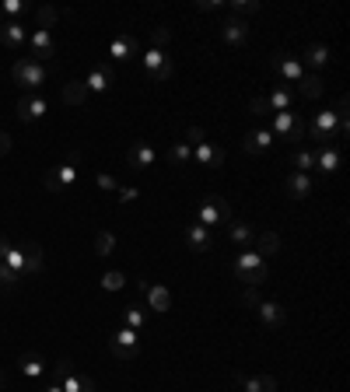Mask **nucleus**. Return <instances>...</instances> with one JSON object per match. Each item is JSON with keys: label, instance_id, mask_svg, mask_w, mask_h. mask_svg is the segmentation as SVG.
Returning a JSON list of instances; mask_svg holds the SVG:
<instances>
[{"label": "nucleus", "instance_id": "f257e3e1", "mask_svg": "<svg viewBox=\"0 0 350 392\" xmlns=\"http://www.w3.org/2000/svg\"><path fill=\"white\" fill-rule=\"evenodd\" d=\"M231 270H235L238 280H245V287H260V284L270 280V266H266V260L256 249H242L235 256V263H231Z\"/></svg>", "mask_w": 350, "mask_h": 392}, {"label": "nucleus", "instance_id": "f03ea898", "mask_svg": "<svg viewBox=\"0 0 350 392\" xmlns=\"http://www.w3.org/2000/svg\"><path fill=\"white\" fill-rule=\"evenodd\" d=\"M11 78H14V85L25 88V91H39L49 81V67L39 63V60H32V56H21V60H14Z\"/></svg>", "mask_w": 350, "mask_h": 392}, {"label": "nucleus", "instance_id": "7ed1b4c3", "mask_svg": "<svg viewBox=\"0 0 350 392\" xmlns=\"http://www.w3.org/2000/svg\"><path fill=\"white\" fill-rule=\"evenodd\" d=\"M109 354H112L116 361H133V357L140 354V340H137V329H130V326L116 329V333L109 337Z\"/></svg>", "mask_w": 350, "mask_h": 392}, {"label": "nucleus", "instance_id": "20e7f679", "mask_svg": "<svg viewBox=\"0 0 350 392\" xmlns=\"http://www.w3.org/2000/svg\"><path fill=\"white\" fill-rule=\"evenodd\" d=\"M140 60H144V70H147V78H151V81H158V85H161V81H169V78L175 74L172 56H169L165 49H147Z\"/></svg>", "mask_w": 350, "mask_h": 392}, {"label": "nucleus", "instance_id": "39448f33", "mask_svg": "<svg viewBox=\"0 0 350 392\" xmlns=\"http://www.w3.org/2000/svg\"><path fill=\"white\" fill-rule=\"evenodd\" d=\"M228 221H231L228 200H224V196H203V203H200V221H196V224L214 228V224H228Z\"/></svg>", "mask_w": 350, "mask_h": 392}, {"label": "nucleus", "instance_id": "423d86ee", "mask_svg": "<svg viewBox=\"0 0 350 392\" xmlns=\"http://www.w3.org/2000/svg\"><path fill=\"white\" fill-rule=\"evenodd\" d=\"M53 368H56V382L63 386V392H95V382L85 378V375H78V371L70 368V361H67V357H60Z\"/></svg>", "mask_w": 350, "mask_h": 392}, {"label": "nucleus", "instance_id": "0eeeda50", "mask_svg": "<svg viewBox=\"0 0 350 392\" xmlns=\"http://www.w3.org/2000/svg\"><path fill=\"white\" fill-rule=\"evenodd\" d=\"M74 182H78V165H70V161H63V165H56L53 172L43 175V186L49 193H67Z\"/></svg>", "mask_w": 350, "mask_h": 392}, {"label": "nucleus", "instance_id": "6e6552de", "mask_svg": "<svg viewBox=\"0 0 350 392\" xmlns=\"http://www.w3.org/2000/svg\"><path fill=\"white\" fill-rule=\"evenodd\" d=\"M133 284H137V291L147 298V305L154 308V312H169V308H172V295H169V287L151 284V280H133Z\"/></svg>", "mask_w": 350, "mask_h": 392}, {"label": "nucleus", "instance_id": "1a4fd4ad", "mask_svg": "<svg viewBox=\"0 0 350 392\" xmlns=\"http://www.w3.org/2000/svg\"><path fill=\"white\" fill-rule=\"evenodd\" d=\"M46 112H49V105H46L43 95H21V98H18V116H21V123H39Z\"/></svg>", "mask_w": 350, "mask_h": 392}, {"label": "nucleus", "instance_id": "9d476101", "mask_svg": "<svg viewBox=\"0 0 350 392\" xmlns=\"http://www.w3.org/2000/svg\"><path fill=\"white\" fill-rule=\"evenodd\" d=\"M270 67H273V70H277L287 85H298V81H302V74H305V67H302L295 56H287V53H277V56L270 60Z\"/></svg>", "mask_w": 350, "mask_h": 392}, {"label": "nucleus", "instance_id": "9b49d317", "mask_svg": "<svg viewBox=\"0 0 350 392\" xmlns=\"http://www.w3.org/2000/svg\"><path fill=\"white\" fill-rule=\"evenodd\" d=\"M127 165L130 169H154L158 165V151L147 140H137L130 151H127Z\"/></svg>", "mask_w": 350, "mask_h": 392}, {"label": "nucleus", "instance_id": "f8f14e48", "mask_svg": "<svg viewBox=\"0 0 350 392\" xmlns=\"http://www.w3.org/2000/svg\"><path fill=\"white\" fill-rule=\"evenodd\" d=\"M273 147V133L266 130V127H260V130H249L245 137H242V151L249 154V158H260L262 151H270Z\"/></svg>", "mask_w": 350, "mask_h": 392}, {"label": "nucleus", "instance_id": "ddd939ff", "mask_svg": "<svg viewBox=\"0 0 350 392\" xmlns=\"http://www.w3.org/2000/svg\"><path fill=\"white\" fill-rule=\"evenodd\" d=\"M221 39L228 46H245V39H249V21H242V18H224L221 21Z\"/></svg>", "mask_w": 350, "mask_h": 392}, {"label": "nucleus", "instance_id": "4468645a", "mask_svg": "<svg viewBox=\"0 0 350 392\" xmlns=\"http://www.w3.org/2000/svg\"><path fill=\"white\" fill-rule=\"evenodd\" d=\"M18 368H21V375H25L28 382H39L46 371H49V364L43 361V354H36V350H25V354L18 357Z\"/></svg>", "mask_w": 350, "mask_h": 392}, {"label": "nucleus", "instance_id": "2eb2a0df", "mask_svg": "<svg viewBox=\"0 0 350 392\" xmlns=\"http://www.w3.org/2000/svg\"><path fill=\"white\" fill-rule=\"evenodd\" d=\"M28 46H32V60H39V63L53 60V53H56L53 36H49V32H43V28H36V32L28 36Z\"/></svg>", "mask_w": 350, "mask_h": 392}, {"label": "nucleus", "instance_id": "dca6fc26", "mask_svg": "<svg viewBox=\"0 0 350 392\" xmlns=\"http://www.w3.org/2000/svg\"><path fill=\"white\" fill-rule=\"evenodd\" d=\"M273 137H295L302 140V127H298V116L295 112H273V127H270Z\"/></svg>", "mask_w": 350, "mask_h": 392}, {"label": "nucleus", "instance_id": "f3484780", "mask_svg": "<svg viewBox=\"0 0 350 392\" xmlns=\"http://www.w3.org/2000/svg\"><path fill=\"white\" fill-rule=\"evenodd\" d=\"M21 249V256H25V277H36V273H43V263H46V253L39 242H25V245H18Z\"/></svg>", "mask_w": 350, "mask_h": 392}, {"label": "nucleus", "instance_id": "a211bd4d", "mask_svg": "<svg viewBox=\"0 0 350 392\" xmlns=\"http://www.w3.org/2000/svg\"><path fill=\"white\" fill-rule=\"evenodd\" d=\"M109 56L112 60H130V56H140V43H137V36H116L112 43H109Z\"/></svg>", "mask_w": 350, "mask_h": 392}, {"label": "nucleus", "instance_id": "6ab92c4d", "mask_svg": "<svg viewBox=\"0 0 350 392\" xmlns=\"http://www.w3.org/2000/svg\"><path fill=\"white\" fill-rule=\"evenodd\" d=\"M186 242H189V249H196V253H211V249H214V235H211V228H203V224H189V228H186Z\"/></svg>", "mask_w": 350, "mask_h": 392}, {"label": "nucleus", "instance_id": "aec40b11", "mask_svg": "<svg viewBox=\"0 0 350 392\" xmlns=\"http://www.w3.org/2000/svg\"><path fill=\"white\" fill-rule=\"evenodd\" d=\"M25 43H28V36H25L21 21H4L0 25V46L4 49H21Z\"/></svg>", "mask_w": 350, "mask_h": 392}, {"label": "nucleus", "instance_id": "412c9836", "mask_svg": "<svg viewBox=\"0 0 350 392\" xmlns=\"http://www.w3.org/2000/svg\"><path fill=\"white\" fill-rule=\"evenodd\" d=\"M112 81H116L112 67H105V63H102V67H95V70L85 78V88H88V95H91V91H109Z\"/></svg>", "mask_w": 350, "mask_h": 392}, {"label": "nucleus", "instance_id": "4be33fe9", "mask_svg": "<svg viewBox=\"0 0 350 392\" xmlns=\"http://www.w3.org/2000/svg\"><path fill=\"white\" fill-rule=\"evenodd\" d=\"M315 169L336 172V169H340V147H336V144H322V147L315 151Z\"/></svg>", "mask_w": 350, "mask_h": 392}, {"label": "nucleus", "instance_id": "5701e85b", "mask_svg": "<svg viewBox=\"0 0 350 392\" xmlns=\"http://www.w3.org/2000/svg\"><path fill=\"white\" fill-rule=\"evenodd\" d=\"M256 312H260V319L270 326V329H277V326H284V322H287V312H284L280 302H260Z\"/></svg>", "mask_w": 350, "mask_h": 392}, {"label": "nucleus", "instance_id": "b1692460", "mask_svg": "<svg viewBox=\"0 0 350 392\" xmlns=\"http://www.w3.org/2000/svg\"><path fill=\"white\" fill-rule=\"evenodd\" d=\"M295 102H298V95H295L291 88H277V91H270V95H266V105H270V112H287Z\"/></svg>", "mask_w": 350, "mask_h": 392}, {"label": "nucleus", "instance_id": "393cba45", "mask_svg": "<svg viewBox=\"0 0 350 392\" xmlns=\"http://www.w3.org/2000/svg\"><path fill=\"white\" fill-rule=\"evenodd\" d=\"M193 161H200V165H211V169H221V165H224V151L203 140V144H196V154H193Z\"/></svg>", "mask_w": 350, "mask_h": 392}, {"label": "nucleus", "instance_id": "a878e982", "mask_svg": "<svg viewBox=\"0 0 350 392\" xmlns=\"http://www.w3.org/2000/svg\"><path fill=\"white\" fill-rule=\"evenodd\" d=\"M284 186H287V196H295V200H305L308 193H312V175H308V172H291Z\"/></svg>", "mask_w": 350, "mask_h": 392}, {"label": "nucleus", "instance_id": "bb28decb", "mask_svg": "<svg viewBox=\"0 0 350 392\" xmlns=\"http://www.w3.org/2000/svg\"><path fill=\"white\" fill-rule=\"evenodd\" d=\"M298 63H302V67H315V70H319V67H326V63H329V46H322V43L308 46L305 56H302Z\"/></svg>", "mask_w": 350, "mask_h": 392}, {"label": "nucleus", "instance_id": "cd10ccee", "mask_svg": "<svg viewBox=\"0 0 350 392\" xmlns=\"http://www.w3.org/2000/svg\"><path fill=\"white\" fill-rule=\"evenodd\" d=\"M224 228H228L231 242H238V245H249V242H256V231H253V224H245V221H228Z\"/></svg>", "mask_w": 350, "mask_h": 392}, {"label": "nucleus", "instance_id": "c85d7f7f", "mask_svg": "<svg viewBox=\"0 0 350 392\" xmlns=\"http://www.w3.org/2000/svg\"><path fill=\"white\" fill-rule=\"evenodd\" d=\"M60 98H63L67 105H85V102H88L85 81H67V85H63V91H60Z\"/></svg>", "mask_w": 350, "mask_h": 392}, {"label": "nucleus", "instance_id": "c756f323", "mask_svg": "<svg viewBox=\"0 0 350 392\" xmlns=\"http://www.w3.org/2000/svg\"><path fill=\"white\" fill-rule=\"evenodd\" d=\"M256 253H260L262 260H266V256H277V253H280V235H277V231L256 235Z\"/></svg>", "mask_w": 350, "mask_h": 392}, {"label": "nucleus", "instance_id": "7c9ffc66", "mask_svg": "<svg viewBox=\"0 0 350 392\" xmlns=\"http://www.w3.org/2000/svg\"><path fill=\"white\" fill-rule=\"evenodd\" d=\"M295 95H298V98H319V95H322V78H319V74H302Z\"/></svg>", "mask_w": 350, "mask_h": 392}, {"label": "nucleus", "instance_id": "2f4dec72", "mask_svg": "<svg viewBox=\"0 0 350 392\" xmlns=\"http://www.w3.org/2000/svg\"><path fill=\"white\" fill-rule=\"evenodd\" d=\"M245 392H277V382H273V375H256V378H242V375H235Z\"/></svg>", "mask_w": 350, "mask_h": 392}, {"label": "nucleus", "instance_id": "473e14b6", "mask_svg": "<svg viewBox=\"0 0 350 392\" xmlns=\"http://www.w3.org/2000/svg\"><path fill=\"white\" fill-rule=\"evenodd\" d=\"M123 322H127L130 329H144V326H147V315H144L140 305H127L123 308Z\"/></svg>", "mask_w": 350, "mask_h": 392}, {"label": "nucleus", "instance_id": "72a5a7b5", "mask_svg": "<svg viewBox=\"0 0 350 392\" xmlns=\"http://www.w3.org/2000/svg\"><path fill=\"white\" fill-rule=\"evenodd\" d=\"M0 263H4V266H11L18 277H25V256H21V249H18V245H11V249L4 253V260H0Z\"/></svg>", "mask_w": 350, "mask_h": 392}, {"label": "nucleus", "instance_id": "f704fd0d", "mask_svg": "<svg viewBox=\"0 0 350 392\" xmlns=\"http://www.w3.org/2000/svg\"><path fill=\"white\" fill-rule=\"evenodd\" d=\"M112 249H116V235L112 231H98L95 235V253L98 256H112Z\"/></svg>", "mask_w": 350, "mask_h": 392}, {"label": "nucleus", "instance_id": "c9c22d12", "mask_svg": "<svg viewBox=\"0 0 350 392\" xmlns=\"http://www.w3.org/2000/svg\"><path fill=\"white\" fill-rule=\"evenodd\" d=\"M102 291H123L127 287V277L120 273V270H109V273H102Z\"/></svg>", "mask_w": 350, "mask_h": 392}, {"label": "nucleus", "instance_id": "e433bc0d", "mask_svg": "<svg viewBox=\"0 0 350 392\" xmlns=\"http://www.w3.org/2000/svg\"><path fill=\"white\" fill-rule=\"evenodd\" d=\"M18 284H21V277H18L11 266H4V263H0V291H4V295H11Z\"/></svg>", "mask_w": 350, "mask_h": 392}, {"label": "nucleus", "instance_id": "4c0bfd02", "mask_svg": "<svg viewBox=\"0 0 350 392\" xmlns=\"http://www.w3.org/2000/svg\"><path fill=\"white\" fill-rule=\"evenodd\" d=\"M169 161H172V165H189V161H193L189 144H172V147H169Z\"/></svg>", "mask_w": 350, "mask_h": 392}, {"label": "nucleus", "instance_id": "58836bf2", "mask_svg": "<svg viewBox=\"0 0 350 392\" xmlns=\"http://www.w3.org/2000/svg\"><path fill=\"white\" fill-rule=\"evenodd\" d=\"M291 161H295V172H308V169H315V151H305V147H302V151H295Z\"/></svg>", "mask_w": 350, "mask_h": 392}, {"label": "nucleus", "instance_id": "ea45409f", "mask_svg": "<svg viewBox=\"0 0 350 392\" xmlns=\"http://www.w3.org/2000/svg\"><path fill=\"white\" fill-rule=\"evenodd\" d=\"M231 11H235V18H242V21H245L249 14H256V11H260V0H235V4H231Z\"/></svg>", "mask_w": 350, "mask_h": 392}, {"label": "nucleus", "instance_id": "a19ab883", "mask_svg": "<svg viewBox=\"0 0 350 392\" xmlns=\"http://www.w3.org/2000/svg\"><path fill=\"white\" fill-rule=\"evenodd\" d=\"M36 18H39V28H43V32H49V28L56 25L60 11H56V7H39V11H36Z\"/></svg>", "mask_w": 350, "mask_h": 392}, {"label": "nucleus", "instance_id": "79ce46f5", "mask_svg": "<svg viewBox=\"0 0 350 392\" xmlns=\"http://www.w3.org/2000/svg\"><path fill=\"white\" fill-rule=\"evenodd\" d=\"M0 11H4L7 18H21V14L28 11V4H25V0H4V4H0Z\"/></svg>", "mask_w": 350, "mask_h": 392}, {"label": "nucleus", "instance_id": "37998d69", "mask_svg": "<svg viewBox=\"0 0 350 392\" xmlns=\"http://www.w3.org/2000/svg\"><path fill=\"white\" fill-rule=\"evenodd\" d=\"M169 39H172V32H169V28H165V25H161V28H154V32H151V49H161V46H169Z\"/></svg>", "mask_w": 350, "mask_h": 392}, {"label": "nucleus", "instance_id": "c03bdc74", "mask_svg": "<svg viewBox=\"0 0 350 392\" xmlns=\"http://www.w3.org/2000/svg\"><path fill=\"white\" fill-rule=\"evenodd\" d=\"M260 291H256V287H245V291H242V305L245 308H260Z\"/></svg>", "mask_w": 350, "mask_h": 392}, {"label": "nucleus", "instance_id": "a18cd8bd", "mask_svg": "<svg viewBox=\"0 0 350 392\" xmlns=\"http://www.w3.org/2000/svg\"><path fill=\"white\" fill-rule=\"evenodd\" d=\"M95 182H98V189H105V193H116V189H120V182H116V175H98V179H95Z\"/></svg>", "mask_w": 350, "mask_h": 392}, {"label": "nucleus", "instance_id": "49530a36", "mask_svg": "<svg viewBox=\"0 0 350 392\" xmlns=\"http://www.w3.org/2000/svg\"><path fill=\"white\" fill-rule=\"evenodd\" d=\"M249 112H253V116H270V105H266V98H253V102H249Z\"/></svg>", "mask_w": 350, "mask_h": 392}, {"label": "nucleus", "instance_id": "de8ad7c7", "mask_svg": "<svg viewBox=\"0 0 350 392\" xmlns=\"http://www.w3.org/2000/svg\"><path fill=\"white\" fill-rule=\"evenodd\" d=\"M116 193H120V203H133V200L140 196V193H137V186H120Z\"/></svg>", "mask_w": 350, "mask_h": 392}, {"label": "nucleus", "instance_id": "09e8293b", "mask_svg": "<svg viewBox=\"0 0 350 392\" xmlns=\"http://www.w3.org/2000/svg\"><path fill=\"white\" fill-rule=\"evenodd\" d=\"M186 140H189V144H203V130H200V127H189V130H186Z\"/></svg>", "mask_w": 350, "mask_h": 392}, {"label": "nucleus", "instance_id": "8fccbe9b", "mask_svg": "<svg viewBox=\"0 0 350 392\" xmlns=\"http://www.w3.org/2000/svg\"><path fill=\"white\" fill-rule=\"evenodd\" d=\"M4 154H11V137L0 130V158H4Z\"/></svg>", "mask_w": 350, "mask_h": 392}, {"label": "nucleus", "instance_id": "3c124183", "mask_svg": "<svg viewBox=\"0 0 350 392\" xmlns=\"http://www.w3.org/2000/svg\"><path fill=\"white\" fill-rule=\"evenodd\" d=\"M39 392H63V386H60V382H49V386H46V389H39Z\"/></svg>", "mask_w": 350, "mask_h": 392}, {"label": "nucleus", "instance_id": "603ef678", "mask_svg": "<svg viewBox=\"0 0 350 392\" xmlns=\"http://www.w3.org/2000/svg\"><path fill=\"white\" fill-rule=\"evenodd\" d=\"M7 249H11V242H7V238L0 235V260H4V253H7Z\"/></svg>", "mask_w": 350, "mask_h": 392}, {"label": "nucleus", "instance_id": "864d4df0", "mask_svg": "<svg viewBox=\"0 0 350 392\" xmlns=\"http://www.w3.org/2000/svg\"><path fill=\"white\" fill-rule=\"evenodd\" d=\"M4 386H7V375H4V371H0V392H4Z\"/></svg>", "mask_w": 350, "mask_h": 392}, {"label": "nucleus", "instance_id": "5fc2aeb1", "mask_svg": "<svg viewBox=\"0 0 350 392\" xmlns=\"http://www.w3.org/2000/svg\"><path fill=\"white\" fill-rule=\"evenodd\" d=\"M0 25H4V11H0Z\"/></svg>", "mask_w": 350, "mask_h": 392}]
</instances>
